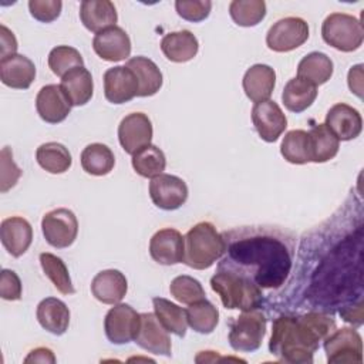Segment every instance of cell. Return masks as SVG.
Masks as SVG:
<instances>
[{"label": "cell", "instance_id": "c3c4849f", "mask_svg": "<svg viewBox=\"0 0 364 364\" xmlns=\"http://www.w3.org/2000/svg\"><path fill=\"white\" fill-rule=\"evenodd\" d=\"M24 363H55L54 353L47 347H38L28 353V355L24 358Z\"/></svg>", "mask_w": 364, "mask_h": 364}, {"label": "cell", "instance_id": "7402d4cb", "mask_svg": "<svg viewBox=\"0 0 364 364\" xmlns=\"http://www.w3.org/2000/svg\"><path fill=\"white\" fill-rule=\"evenodd\" d=\"M128 290V282L124 273L115 269H107L97 273L91 282L92 296L104 304L119 303Z\"/></svg>", "mask_w": 364, "mask_h": 364}, {"label": "cell", "instance_id": "d6a6232c", "mask_svg": "<svg viewBox=\"0 0 364 364\" xmlns=\"http://www.w3.org/2000/svg\"><path fill=\"white\" fill-rule=\"evenodd\" d=\"M152 304L155 316L158 317L161 324L168 330V333H172L178 337H185L188 327L186 310L164 297H154Z\"/></svg>", "mask_w": 364, "mask_h": 364}, {"label": "cell", "instance_id": "b9f144b4", "mask_svg": "<svg viewBox=\"0 0 364 364\" xmlns=\"http://www.w3.org/2000/svg\"><path fill=\"white\" fill-rule=\"evenodd\" d=\"M175 9L179 17L183 20L199 23L203 21L210 10H212V1L209 0H176Z\"/></svg>", "mask_w": 364, "mask_h": 364}, {"label": "cell", "instance_id": "f546056e", "mask_svg": "<svg viewBox=\"0 0 364 364\" xmlns=\"http://www.w3.org/2000/svg\"><path fill=\"white\" fill-rule=\"evenodd\" d=\"M317 97V87L303 78L294 77L287 81L282 92V101L290 112L306 111Z\"/></svg>", "mask_w": 364, "mask_h": 364}, {"label": "cell", "instance_id": "60d3db41", "mask_svg": "<svg viewBox=\"0 0 364 364\" xmlns=\"http://www.w3.org/2000/svg\"><path fill=\"white\" fill-rule=\"evenodd\" d=\"M169 293L183 304H192L206 296L200 282L188 274L176 276L169 284Z\"/></svg>", "mask_w": 364, "mask_h": 364}, {"label": "cell", "instance_id": "4dcf8cb0", "mask_svg": "<svg viewBox=\"0 0 364 364\" xmlns=\"http://www.w3.org/2000/svg\"><path fill=\"white\" fill-rule=\"evenodd\" d=\"M310 161L323 164L333 159L340 148V141L326 127V124H317L309 131Z\"/></svg>", "mask_w": 364, "mask_h": 364}, {"label": "cell", "instance_id": "bcb514c9", "mask_svg": "<svg viewBox=\"0 0 364 364\" xmlns=\"http://www.w3.org/2000/svg\"><path fill=\"white\" fill-rule=\"evenodd\" d=\"M17 40L13 31H10L4 24L0 26V60L9 55L17 54Z\"/></svg>", "mask_w": 364, "mask_h": 364}, {"label": "cell", "instance_id": "9c48e42d", "mask_svg": "<svg viewBox=\"0 0 364 364\" xmlns=\"http://www.w3.org/2000/svg\"><path fill=\"white\" fill-rule=\"evenodd\" d=\"M309 38V24L300 17L277 20L266 34V44L276 53L291 51Z\"/></svg>", "mask_w": 364, "mask_h": 364}, {"label": "cell", "instance_id": "8d00e7d4", "mask_svg": "<svg viewBox=\"0 0 364 364\" xmlns=\"http://www.w3.org/2000/svg\"><path fill=\"white\" fill-rule=\"evenodd\" d=\"M282 156L296 165H303L310 161V145H309V132L304 129L289 131L280 145Z\"/></svg>", "mask_w": 364, "mask_h": 364}, {"label": "cell", "instance_id": "44dd1931", "mask_svg": "<svg viewBox=\"0 0 364 364\" xmlns=\"http://www.w3.org/2000/svg\"><path fill=\"white\" fill-rule=\"evenodd\" d=\"M34 78L36 65L28 57L13 54L0 60V80L4 85L16 90H27Z\"/></svg>", "mask_w": 364, "mask_h": 364}, {"label": "cell", "instance_id": "ffe728a7", "mask_svg": "<svg viewBox=\"0 0 364 364\" xmlns=\"http://www.w3.org/2000/svg\"><path fill=\"white\" fill-rule=\"evenodd\" d=\"M0 239L4 249L13 257H20L31 245L33 228L30 222L21 216L6 218L0 225Z\"/></svg>", "mask_w": 364, "mask_h": 364}, {"label": "cell", "instance_id": "83f0119b", "mask_svg": "<svg viewBox=\"0 0 364 364\" xmlns=\"http://www.w3.org/2000/svg\"><path fill=\"white\" fill-rule=\"evenodd\" d=\"M125 67L132 70L138 80V97H151L161 90L162 73L152 60L144 55H136L129 58Z\"/></svg>", "mask_w": 364, "mask_h": 364}, {"label": "cell", "instance_id": "2e32d148", "mask_svg": "<svg viewBox=\"0 0 364 364\" xmlns=\"http://www.w3.org/2000/svg\"><path fill=\"white\" fill-rule=\"evenodd\" d=\"M134 341L141 348L156 355H171L172 351L168 330L161 324L155 313L141 314V326Z\"/></svg>", "mask_w": 364, "mask_h": 364}, {"label": "cell", "instance_id": "8992f818", "mask_svg": "<svg viewBox=\"0 0 364 364\" xmlns=\"http://www.w3.org/2000/svg\"><path fill=\"white\" fill-rule=\"evenodd\" d=\"M266 316L257 310L243 311L230 326L229 343L235 351L252 353L262 346L266 334Z\"/></svg>", "mask_w": 364, "mask_h": 364}, {"label": "cell", "instance_id": "30bf717a", "mask_svg": "<svg viewBox=\"0 0 364 364\" xmlns=\"http://www.w3.org/2000/svg\"><path fill=\"white\" fill-rule=\"evenodd\" d=\"M324 351L327 361L334 363H361L363 361V341L357 330L343 327L334 330L324 338Z\"/></svg>", "mask_w": 364, "mask_h": 364}, {"label": "cell", "instance_id": "ee69618b", "mask_svg": "<svg viewBox=\"0 0 364 364\" xmlns=\"http://www.w3.org/2000/svg\"><path fill=\"white\" fill-rule=\"evenodd\" d=\"M63 3L60 0H30L28 10L30 14L41 21V23H51L57 20L61 14Z\"/></svg>", "mask_w": 364, "mask_h": 364}, {"label": "cell", "instance_id": "ac0fdd59", "mask_svg": "<svg viewBox=\"0 0 364 364\" xmlns=\"http://www.w3.org/2000/svg\"><path fill=\"white\" fill-rule=\"evenodd\" d=\"M92 48L105 61H122L131 54V40L124 28L114 26L95 34Z\"/></svg>", "mask_w": 364, "mask_h": 364}, {"label": "cell", "instance_id": "f6af8a7d", "mask_svg": "<svg viewBox=\"0 0 364 364\" xmlns=\"http://www.w3.org/2000/svg\"><path fill=\"white\" fill-rule=\"evenodd\" d=\"M21 282L16 272L3 269L0 274V296L4 300H20L21 299Z\"/></svg>", "mask_w": 364, "mask_h": 364}, {"label": "cell", "instance_id": "e0dca14e", "mask_svg": "<svg viewBox=\"0 0 364 364\" xmlns=\"http://www.w3.org/2000/svg\"><path fill=\"white\" fill-rule=\"evenodd\" d=\"M73 104L58 84H48L41 87L36 97V109L40 118L48 124H58L64 121L71 112Z\"/></svg>", "mask_w": 364, "mask_h": 364}, {"label": "cell", "instance_id": "7dc6e473", "mask_svg": "<svg viewBox=\"0 0 364 364\" xmlns=\"http://www.w3.org/2000/svg\"><path fill=\"white\" fill-rule=\"evenodd\" d=\"M348 87L358 98H363V65L357 64L348 71Z\"/></svg>", "mask_w": 364, "mask_h": 364}, {"label": "cell", "instance_id": "e575fe53", "mask_svg": "<svg viewBox=\"0 0 364 364\" xmlns=\"http://www.w3.org/2000/svg\"><path fill=\"white\" fill-rule=\"evenodd\" d=\"M186 318L192 330L200 334H209L219 323V311L209 300L202 299L189 304L186 309Z\"/></svg>", "mask_w": 364, "mask_h": 364}, {"label": "cell", "instance_id": "7a4b0ae2", "mask_svg": "<svg viewBox=\"0 0 364 364\" xmlns=\"http://www.w3.org/2000/svg\"><path fill=\"white\" fill-rule=\"evenodd\" d=\"M334 328L336 321L323 313L280 316L273 321L269 350L286 363H313V354L320 341H324Z\"/></svg>", "mask_w": 364, "mask_h": 364}, {"label": "cell", "instance_id": "836d02e7", "mask_svg": "<svg viewBox=\"0 0 364 364\" xmlns=\"http://www.w3.org/2000/svg\"><path fill=\"white\" fill-rule=\"evenodd\" d=\"M37 164L50 173H64L71 168L70 151L60 142L41 144L36 151Z\"/></svg>", "mask_w": 364, "mask_h": 364}, {"label": "cell", "instance_id": "d4e9b609", "mask_svg": "<svg viewBox=\"0 0 364 364\" xmlns=\"http://www.w3.org/2000/svg\"><path fill=\"white\" fill-rule=\"evenodd\" d=\"M37 320L40 326L51 334L61 336L70 326V310L67 304L55 297H46L37 306Z\"/></svg>", "mask_w": 364, "mask_h": 364}, {"label": "cell", "instance_id": "ab89813d", "mask_svg": "<svg viewBox=\"0 0 364 364\" xmlns=\"http://www.w3.org/2000/svg\"><path fill=\"white\" fill-rule=\"evenodd\" d=\"M82 65H84V60H82L80 51L74 47L57 46L48 54L50 70L61 78L73 68L82 67Z\"/></svg>", "mask_w": 364, "mask_h": 364}, {"label": "cell", "instance_id": "d6986e66", "mask_svg": "<svg viewBox=\"0 0 364 364\" xmlns=\"http://www.w3.org/2000/svg\"><path fill=\"white\" fill-rule=\"evenodd\" d=\"M326 127L338 141H350L360 135L363 129L361 114L348 104H334L326 115Z\"/></svg>", "mask_w": 364, "mask_h": 364}, {"label": "cell", "instance_id": "603a6c76", "mask_svg": "<svg viewBox=\"0 0 364 364\" xmlns=\"http://www.w3.org/2000/svg\"><path fill=\"white\" fill-rule=\"evenodd\" d=\"M80 20L87 30L97 34L114 27L118 14L109 0H84L80 3Z\"/></svg>", "mask_w": 364, "mask_h": 364}, {"label": "cell", "instance_id": "3957f363", "mask_svg": "<svg viewBox=\"0 0 364 364\" xmlns=\"http://www.w3.org/2000/svg\"><path fill=\"white\" fill-rule=\"evenodd\" d=\"M183 237V263L196 270L209 269L223 256L226 250V242L223 236L210 222L196 223Z\"/></svg>", "mask_w": 364, "mask_h": 364}, {"label": "cell", "instance_id": "74e56055", "mask_svg": "<svg viewBox=\"0 0 364 364\" xmlns=\"http://www.w3.org/2000/svg\"><path fill=\"white\" fill-rule=\"evenodd\" d=\"M40 264L44 274L51 280L54 287L61 294H74L75 289L73 286L68 269L65 263L53 253H41L40 255Z\"/></svg>", "mask_w": 364, "mask_h": 364}, {"label": "cell", "instance_id": "6da1fadb", "mask_svg": "<svg viewBox=\"0 0 364 364\" xmlns=\"http://www.w3.org/2000/svg\"><path fill=\"white\" fill-rule=\"evenodd\" d=\"M230 256L223 262L229 263L232 272L252 280L259 287H277L287 277L291 266V256L287 246L274 237L255 236L233 243Z\"/></svg>", "mask_w": 364, "mask_h": 364}, {"label": "cell", "instance_id": "5b68a950", "mask_svg": "<svg viewBox=\"0 0 364 364\" xmlns=\"http://www.w3.org/2000/svg\"><path fill=\"white\" fill-rule=\"evenodd\" d=\"M323 40L333 48L351 53L363 44L364 30L358 18L346 13H331L321 24Z\"/></svg>", "mask_w": 364, "mask_h": 364}, {"label": "cell", "instance_id": "4316f807", "mask_svg": "<svg viewBox=\"0 0 364 364\" xmlns=\"http://www.w3.org/2000/svg\"><path fill=\"white\" fill-rule=\"evenodd\" d=\"M73 107L85 105L94 94V81L91 73L82 65L68 71L60 82Z\"/></svg>", "mask_w": 364, "mask_h": 364}, {"label": "cell", "instance_id": "9a60e30c", "mask_svg": "<svg viewBox=\"0 0 364 364\" xmlns=\"http://www.w3.org/2000/svg\"><path fill=\"white\" fill-rule=\"evenodd\" d=\"M138 80L125 65L108 68L104 73V95L111 104H124L138 97Z\"/></svg>", "mask_w": 364, "mask_h": 364}, {"label": "cell", "instance_id": "ba28073f", "mask_svg": "<svg viewBox=\"0 0 364 364\" xmlns=\"http://www.w3.org/2000/svg\"><path fill=\"white\" fill-rule=\"evenodd\" d=\"M139 326L141 314L125 303L114 304L104 320L105 336L112 344H127L135 340Z\"/></svg>", "mask_w": 364, "mask_h": 364}, {"label": "cell", "instance_id": "cb8c5ba5", "mask_svg": "<svg viewBox=\"0 0 364 364\" xmlns=\"http://www.w3.org/2000/svg\"><path fill=\"white\" fill-rule=\"evenodd\" d=\"M243 91L255 104L270 98L276 85V73L270 65L255 64L243 75Z\"/></svg>", "mask_w": 364, "mask_h": 364}, {"label": "cell", "instance_id": "52a82bcc", "mask_svg": "<svg viewBox=\"0 0 364 364\" xmlns=\"http://www.w3.org/2000/svg\"><path fill=\"white\" fill-rule=\"evenodd\" d=\"M41 230L50 246L64 249L71 246L77 239L78 220L73 210L57 208L43 216Z\"/></svg>", "mask_w": 364, "mask_h": 364}, {"label": "cell", "instance_id": "7bdbcfd3", "mask_svg": "<svg viewBox=\"0 0 364 364\" xmlns=\"http://www.w3.org/2000/svg\"><path fill=\"white\" fill-rule=\"evenodd\" d=\"M1 158V171H0V192L6 193L11 189L18 178L21 176V169L14 164L13 154L9 146H4L0 154Z\"/></svg>", "mask_w": 364, "mask_h": 364}, {"label": "cell", "instance_id": "d590c367", "mask_svg": "<svg viewBox=\"0 0 364 364\" xmlns=\"http://www.w3.org/2000/svg\"><path fill=\"white\" fill-rule=\"evenodd\" d=\"M131 164L138 175L152 179L164 173L166 166V158L162 149L151 144L134 154Z\"/></svg>", "mask_w": 364, "mask_h": 364}, {"label": "cell", "instance_id": "277c9868", "mask_svg": "<svg viewBox=\"0 0 364 364\" xmlns=\"http://www.w3.org/2000/svg\"><path fill=\"white\" fill-rule=\"evenodd\" d=\"M210 287L219 294L226 309H239L242 311L257 309L262 303V289L252 280L232 270H222L212 276Z\"/></svg>", "mask_w": 364, "mask_h": 364}, {"label": "cell", "instance_id": "f35d334b", "mask_svg": "<svg viewBox=\"0 0 364 364\" xmlns=\"http://www.w3.org/2000/svg\"><path fill=\"white\" fill-rule=\"evenodd\" d=\"M232 20L242 27H253L266 16V3L263 0H233L229 4Z\"/></svg>", "mask_w": 364, "mask_h": 364}, {"label": "cell", "instance_id": "f1b7e54d", "mask_svg": "<svg viewBox=\"0 0 364 364\" xmlns=\"http://www.w3.org/2000/svg\"><path fill=\"white\" fill-rule=\"evenodd\" d=\"M334 71L331 58L320 51L309 53L297 65V77L306 80L313 85H321L327 82Z\"/></svg>", "mask_w": 364, "mask_h": 364}, {"label": "cell", "instance_id": "4fadbf2b", "mask_svg": "<svg viewBox=\"0 0 364 364\" xmlns=\"http://www.w3.org/2000/svg\"><path fill=\"white\" fill-rule=\"evenodd\" d=\"M252 122L259 136L266 142H274L287 128V118L277 102L266 100L252 108Z\"/></svg>", "mask_w": 364, "mask_h": 364}, {"label": "cell", "instance_id": "1f68e13d", "mask_svg": "<svg viewBox=\"0 0 364 364\" xmlns=\"http://www.w3.org/2000/svg\"><path fill=\"white\" fill-rule=\"evenodd\" d=\"M82 169L94 176H104L109 173L115 165V156L105 144L94 142L87 145L80 156Z\"/></svg>", "mask_w": 364, "mask_h": 364}, {"label": "cell", "instance_id": "7c38bea8", "mask_svg": "<svg viewBox=\"0 0 364 364\" xmlns=\"http://www.w3.org/2000/svg\"><path fill=\"white\" fill-rule=\"evenodd\" d=\"M188 186L183 179L169 173H161L149 182V196L154 205L164 210L179 209L188 199Z\"/></svg>", "mask_w": 364, "mask_h": 364}, {"label": "cell", "instance_id": "5bb4252c", "mask_svg": "<svg viewBox=\"0 0 364 364\" xmlns=\"http://www.w3.org/2000/svg\"><path fill=\"white\" fill-rule=\"evenodd\" d=\"M183 252L185 237L173 228L155 232L149 240V255L159 264L171 266L183 262Z\"/></svg>", "mask_w": 364, "mask_h": 364}, {"label": "cell", "instance_id": "8fae6325", "mask_svg": "<svg viewBox=\"0 0 364 364\" xmlns=\"http://www.w3.org/2000/svg\"><path fill=\"white\" fill-rule=\"evenodd\" d=\"M152 134V122L144 112H131L124 117L118 125L119 144L129 155L151 145Z\"/></svg>", "mask_w": 364, "mask_h": 364}, {"label": "cell", "instance_id": "484cf974", "mask_svg": "<svg viewBox=\"0 0 364 364\" xmlns=\"http://www.w3.org/2000/svg\"><path fill=\"white\" fill-rule=\"evenodd\" d=\"M161 50L169 61L186 63L198 54L199 43L189 30L172 31L162 37Z\"/></svg>", "mask_w": 364, "mask_h": 364}]
</instances>
